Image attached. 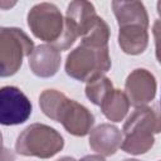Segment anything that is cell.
<instances>
[{"mask_svg":"<svg viewBox=\"0 0 161 161\" xmlns=\"http://www.w3.org/2000/svg\"><path fill=\"white\" fill-rule=\"evenodd\" d=\"M39 106L47 117L62 123L73 136L88 135L94 123V117L88 108L57 89L43 91L39 96Z\"/></svg>","mask_w":161,"mask_h":161,"instance_id":"cell-1","label":"cell"},{"mask_svg":"<svg viewBox=\"0 0 161 161\" xmlns=\"http://www.w3.org/2000/svg\"><path fill=\"white\" fill-rule=\"evenodd\" d=\"M121 148L131 155L146 153L155 143V135L161 132V111L153 107H136L123 125Z\"/></svg>","mask_w":161,"mask_h":161,"instance_id":"cell-2","label":"cell"},{"mask_svg":"<svg viewBox=\"0 0 161 161\" xmlns=\"http://www.w3.org/2000/svg\"><path fill=\"white\" fill-rule=\"evenodd\" d=\"M111 68L108 44H102L82 39L80 44L73 49L65 60V72L69 77L88 82L103 75Z\"/></svg>","mask_w":161,"mask_h":161,"instance_id":"cell-3","label":"cell"},{"mask_svg":"<svg viewBox=\"0 0 161 161\" xmlns=\"http://www.w3.org/2000/svg\"><path fill=\"white\" fill-rule=\"evenodd\" d=\"M64 146L62 135L43 123L28 126L16 138L15 150L23 156L49 158L57 155Z\"/></svg>","mask_w":161,"mask_h":161,"instance_id":"cell-4","label":"cell"},{"mask_svg":"<svg viewBox=\"0 0 161 161\" xmlns=\"http://www.w3.org/2000/svg\"><path fill=\"white\" fill-rule=\"evenodd\" d=\"M33 40L18 28L0 30V75H14L21 67L23 58L34 52Z\"/></svg>","mask_w":161,"mask_h":161,"instance_id":"cell-5","label":"cell"},{"mask_svg":"<svg viewBox=\"0 0 161 161\" xmlns=\"http://www.w3.org/2000/svg\"><path fill=\"white\" fill-rule=\"evenodd\" d=\"M98 15L96 14L94 6L89 1H72L65 13L64 18V31L60 39L53 44L59 50L68 49L78 36L83 38L86 33L92 28Z\"/></svg>","mask_w":161,"mask_h":161,"instance_id":"cell-6","label":"cell"},{"mask_svg":"<svg viewBox=\"0 0 161 161\" xmlns=\"http://www.w3.org/2000/svg\"><path fill=\"white\" fill-rule=\"evenodd\" d=\"M28 26L36 38L53 45L64 31V19L54 4L40 3L28 13Z\"/></svg>","mask_w":161,"mask_h":161,"instance_id":"cell-7","label":"cell"},{"mask_svg":"<svg viewBox=\"0 0 161 161\" xmlns=\"http://www.w3.org/2000/svg\"><path fill=\"white\" fill-rule=\"evenodd\" d=\"M31 114V103L16 87L5 86L0 89V122L4 126L24 123Z\"/></svg>","mask_w":161,"mask_h":161,"instance_id":"cell-8","label":"cell"},{"mask_svg":"<svg viewBox=\"0 0 161 161\" xmlns=\"http://www.w3.org/2000/svg\"><path fill=\"white\" fill-rule=\"evenodd\" d=\"M125 93L127 94L130 103L135 107L146 106L155 98L156 94V79L147 69L138 68L132 70L125 83Z\"/></svg>","mask_w":161,"mask_h":161,"instance_id":"cell-9","label":"cell"},{"mask_svg":"<svg viewBox=\"0 0 161 161\" xmlns=\"http://www.w3.org/2000/svg\"><path fill=\"white\" fill-rule=\"evenodd\" d=\"M60 50L52 44L38 45L29 57L31 72L42 78L53 77L60 67Z\"/></svg>","mask_w":161,"mask_h":161,"instance_id":"cell-10","label":"cell"},{"mask_svg":"<svg viewBox=\"0 0 161 161\" xmlns=\"http://www.w3.org/2000/svg\"><path fill=\"white\" fill-rule=\"evenodd\" d=\"M121 143L122 133L111 123H102L89 133V146L101 156H111L116 153L118 147H121Z\"/></svg>","mask_w":161,"mask_h":161,"instance_id":"cell-11","label":"cell"},{"mask_svg":"<svg viewBox=\"0 0 161 161\" xmlns=\"http://www.w3.org/2000/svg\"><path fill=\"white\" fill-rule=\"evenodd\" d=\"M118 26L138 25L148 28V15L141 1H112Z\"/></svg>","mask_w":161,"mask_h":161,"instance_id":"cell-12","label":"cell"},{"mask_svg":"<svg viewBox=\"0 0 161 161\" xmlns=\"http://www.w3.org/2000/svg\"><path fill=\"white\" fill-rule=\"evenodd\" d=\"M148 44L147 29L138 25L119 26L118 45L126 54L137 55L146 50Z\"/></svg>","mask_w":161,"mask_h":161,"instance_id":"cell-13","label":"cell"},{"mask_svg":"<svg viewBox=\"0 0 161 161\" xmlns=\"http://www.w3.org/2000/svg\"><path fill=\"white\" fill-rule=\"evenodd\" d=\"M130 99L125 92L121 89L113 88L102 101L99 104L102 113L106 116L107 119L113 121V122H121L128 109H130Z\"/></svg>","mask_w":161,"mask_h":161,"instance_id":"cell-14","label":"cell"},{"mask_svg":"<svg viewBox=\"0 0 161 161\" xmlns=\"http://www.w3.org/2000/svg\"><path fill=\"white\" fill-rule=\"evenodd\" d=\"M112 89H113V84H112L111 79L104 75H99V77L93 78L87 82L86 96L92 103L99 106L102 103V101L104 99V97Z\"/></svg>","mask_w":161,"mask_h":161,"instance_id":"cell-15","label":"cell"},{"mask_svg":"<svg viewBox=\"0 0 161 161\" xmlns=\"http://www.w3.org/2000/svg\"><path fill=\"white\" fill-rule=\"evenodd\" d=\"M152 34H153V38H155L156 58H157V62L161 64V19H158L153 23Z\"/></svg>","mask_w":161,"mask_h":161,"instance_id":"cell-16","label":"cell"},{"mask_svg":"<svg viewBox=\"0 0 161 161\" xmlns=\"http://www.w3.org/2000/svg\"><path fill=\"white\" fill-rule=\"evenodd\" d=\"M79 161H106V160L101 155H88V156H84L83 158H80Z\"/></svg>","mask_w":161,"mask_h":161,"instance_id":"cell-17","label":"cell"},{"mask_svg":"<svg viewBox=\"0 0 161 161\" xmlns=\"http://www.w3.org/2000/svg\"><path fill=\"white\" fill-rule=\"evenodd\" d=\"M57 161H75L73 157H69V156H64V157H62V158H59V160H57Z\"/></svg>","mask_w":161,"mask_h":161,"instance_id":"cell-18","label":"cell"},{"mask_svg":"<svg viewBox=\"0 0 161 161\" xmlns=\"http://www.w3.org/2000/svg\"><path fill=\"white\" fill-rule=\"evenodd\" d=\"M157 13H158V15L161 16V1L157 3Z\"/></svg>","mask_w":161,"mask_h":161,"instance_id":"cell-19","label":"cell"},{"mask_svg":"<svg viewBox=\"0 0 161 161\" xmlns=\"http://www.w3.org/2000/svg\"><path fill=\"white\" fill-rule=\"evenodd\" d=\"M125 161H138V160H135V158H127V160H125Z\"/></svg>","mask_w":161,"mask_h":161,"instance_id":"cell-20","label":"cell"},{"mask_svg":"<svg viewBox=\"0 0 161 161\" xmlns=\"http://www.w3.org/2000/svg\"><path fill=\"white\" fill-rule=\"evenodd\" d=\"M160 161H161V160H160Z\"/></svg>","mask_w":161,"mask_h":161,"instance_id":"cell-21","label":"cell"},{"mask_svg":"<svg viewBox=\"0 0 161 161\" xmlns=\"http://www.w3.org/2000/svg\"><path fill=\"white\" fill-rule=\"evenodd\" d=\"M160 103H161V102H160Z\"/></svg>","mask_w":161,"mask_h":161,"instance_id":"cell-22","label":"cell"}]
</instances>
